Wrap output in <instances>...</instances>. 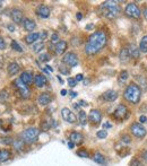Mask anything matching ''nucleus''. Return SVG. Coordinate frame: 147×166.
Listing matches in <instances>:
<instances>
[{"label":"nucleus","instance_id":"de8ad7c7","mask_svg":"<svg viewBox=\"0 0 147 166\" xmlns=\"http://www.w3.org/2000/svg\"><path fill=\"white\" fill-rule=\"evenodd\" d=\"M40 37H41L42 40H45L46 37H48V33H46V32H43V33L40 34Z\"/></svg>","mask_w":147,"mask_h":166},{"label":"nucleus","instance_id":"72a5a7b5","mask_svg":"<svg viewBox=\"0 0 147 166\" xmlns=\"http://www.w3.org/2000/svg\"><path fill=\"white\" fill-rule=\"evenodd\" d=\"M96 136H97V138H100V139H104L107 137V132L105 131V130H100V131H97Z\"/></svg>","mask_w":147,"mask_h":166},{"label":"nucleus","instance_id":"4468645a","mask_svg":"<svg viewBox=\"0 0 147 166\" xmlns=\"http://www.w3.org/2000/svg\"><path fill=\"white\" fill-rule=\"evenodd\" d=\"M102 96H103V98L107 102H113V101H116L118 98V92L113 91V89H110V91L105 92Z\"/></svg>","mask_w":147,"mask_h":166},{"label":"nucleus","instance_id":"7ed1b4c3","mask_svg":"<svg viewBox=\"0 0 147 166\" xmlns=\"http://www.w3.org/2000/svg\"><path fill=\"white\" fill-rule=\"evenodd\" d=\"M123 96H125V98H126L128 102L132 103V104H137L141 97L140 87L136 84H130L128 87L126 88Z\"/></svg>","mask_w":147,"mask_h":166},{"label":"nucleus","instance_id":"4d7b16f0","mask_svg":"<svg viewBox=\"0 0 147 166\" xmlns=\"http://www.w3.org/2000/svg\"><path fill=\"white\" fill-rule=\"evenodd\" d=\"M74 146H75V144H73L71 141L68 144V147H69V148H74Z\"/></svg>","mask_w":147,"mask_h":166},{"label":"nucleus","instance_id":"f8f14e48","mask_svg":"<svg viewBox=\"0 0 147 166\" xmlns=\"http://www.w3.org/2000/svg\"><path fill=\"white\" fill-rule=\"evenodd\" d=\"M36 14L40 18H48L50 16V8L45 5H40L36 8Z\"/></svg>","mask_w":147,"mask_h":166},{"label":"nucleus","instance_id":"b1692460","mask_svg":"<svg viewBox=\"0 0 147 166\" xmlns=\"http://www.w3.org/2000/svg\"><path fill=\"white\" fill-rule=\"evenodd\" d=\"M39 39H40V34H39V33H31V34H28L27 36H26L25 41H26V43H27V44H32V43L36 42Z\"/></svg>","mask_w":147,"mask_h":166},{"label":"nucleus","instance_id":"6ab92c4d","mask_svg":"<svg viewBox=\"0 0 147 166\" xmlns=\"http://www.w3.org/2000/svg\"><path fill=\"white\" fill-rule=\"evenodd\" d=\"M51 101H52V97L48 93H43L39 96V104L40 105H48L51 103Z\"/></svg>","mask_w":147,"mask_h":166},{"label":"nucleus","instance_id":"37998d69","mask_svg":"<svg viewBox=\"0 0 147 166\" xmlns=\"http://www.w3.org/2000/svg\"><path fill=\"white\" fill-rule=\"evenodd\" d=\"M3 49H6V43L2 37H0V50H3Z\"/></svg>","mask_w":147,"mask_h":166},{"label":"nucleus","instance_id":"f03ea898","mask_svg":"<svg viewBox=\"0 0 147 166\" xmlns=\"http://www.w3.org/2000/svg\"><path fill=\"white\" fill-rule=\"evenodd\" d=\"M101 12L103 16H105L107 18L114 19L120 14V6L116 5V2H114V1H105L102 3Z\"/></svg>","mask_w":147,"mask_h":166},{"label":"nucleus","instance_id":"1a4fd4ad","mask_svg":"<svg viewBox=\"0 0 147 166\" xmlns=\"http://www.w3.org/2000/svg\"><path fill=\"white\" fill-rule=\"evenodd\" d=\"M62 61H64V64H66L69 67H76L78 64V57L73 52H69V53H66L64 55Z\"/></svg>","mask_w":147,"mask_h":166},{"label":"nucleus","instance_id":"c03bdc74","mask_svg":"<svg viewBox=\"0 0 147 166\" xmlns=\"http://www.w3.org/2000/svg\"><path fill=\"white\" fill-rule=\"evenodd\" d=\"M59 70H60V73L64 74V75H68V74H69V70L66 69V68H64V67H60Z\"/></svg>","mask_w":147,"mask_h":166},{"label":"nucleus","instance_id":"423d86ee","mask_svg":"<svg viewBox=\"0 0 147 166\" xmlns=\"http://www.w3.org/2000/svg\"><path fill=\"white\" fill-rule=\"evenodd\" d=\"M113 116H114V119H116V120H119V121H123V120H126V119H128L129 118L128 107H127L126 105H123V104L118 105V107H116L113 113Z\"/></svg>","mask_w":147,"mask_h":166},{"label":"nucleus","instance_id":"412c9836","mask_svg":"<svg viewBox=\"0 0 147 166\" xmlns=\"http://www.w3.org/2000/svg\"><path fill=\"white\" fill-rule=\"evenodd\" d=\"M23 25H24V28L26 31H28V32H32V31L35 30V27H36V24H35V21H32V19L30 18H26L24 21V23H23Z\"/></svg>","mask_w":147,"mask_h":166},{"label":"nucleus","instance_id":"680f3d73","mask_svg":"<svg viewBox=\"0 0 147 166\" xmlns=\"http://www.w3.org/2000/svg\"><path fill=\"white\" fill-rule=\"evenodd\" d=\"M86 28H87V30H89V28H93V25H87V26H86Z\"/></svg>","mask_w":147,"mask_h":166},{"label":"nucleus","instance_id":"a18cd8bd","mask_svg":"<svg viewBox=\"0 0 147 166\" xmlns=\"http://www.w3.org/2000/svg\"><path fill=\"white\" fill-rule=\"evenodd\" d=\"M75 79H76V82H80V80H83V79H84V76L82 75V74H79V75L76 76V78H75Z\"/></svg>","mask_w":147,"mask_h":166},{"label":"nucleus","instance_id":"e2e57ef3","mask_svg":"<svg viewBox=\"0 0 147 166\" xmlns=\"http://www.w3.org/2000/svg\"><path fill=\"white\" fill-rule=\"evenodd\" d=\"M1 8H2V2L0 1V9H1Z\"/></svg>","mask_w":147,"mask_h":166},{"label":"nucleus","instance_id":"f704fd0d","mask_svg":"<svg viewBox=\"0 0 147 166\" xmlns=\"http://www.w3.org/2000/svg\"><path fill=\"white\" fill-rule=\"evenodd\" d=\"M127 79H128V73L126 70H123L120 73V82H126Z\"/></svg>","mask_w":147,"mask_h":166},{"label":"nucleus","instance_id":"79ce46f5","mask_svg":"<svg viewBox=\"0 0 147 166\" xmlns=\"http://www.w3.org/2000/svg\"><path fill=\"white\" fill-rule=\"evenodd\" d=\"M68 84H69V86H71V87H75L77 84L76 79H73V78H69L68 79Z\"/></svg>","mask_w":147,"mask_h":166},{"label":"nucleus","instance_id":"9d476101","mask_svg":"<svg viewBox=\"0 0 147 166\" xmlns=\"http://www.w3.org/2000/svg\"><path fill=\"white\" fill-rule=\"evenodd\" d=\"M61 116L64 121H67L69 123H75L77 120L76 115L74 114L69 109H67V107H64V109L61 110Z\"/></svg>","mask_w":147,"mask_h":166},{"label":"nucleus","instance_id":"f257e3e1","mask_svg":"<svg viewBox=\"0 0 147 166\" xmlns=\"http://www.w3.org/2000/svg\"><path fill=\"white\" fill-rule=\"evenodd\" d=\"M107 37L104 32L97 31V32L93 33L88 37V41H87V43H86L85 45L86 55H94L96 53H98L102 49L107 45Z\"/></svg>","mask_w":147,"mask_h":166},{"label":"nucleus","instance_id":"3c124183","mask_svg":"<svg viewBox=\"0 0 147 166\" xmlns=\"http://www.w3.org/2000/svg\"><path fill=\"white\" fill-rule=\"evenodd\" d=\"M76 18L78 19V21H80V19L83 18V15L80 14V12H77V15H76Z\"/></svg>","mask_w":147,"mask_h":166},{"label":"nucleus","instance_id":"4be33fe9","mask_svg":"<svg viewBox=\"0 0 147 166\" xmlns=\"http://www.w3.org/2000/svg\"><path fill=\"white\" fill-rule=\"evenodd\" d=\"M12 157V153L8 149H2L0 150V163H5L8 159H10Z\"/></svg>","mask_w":147,"mask_h":166},{"label":"nucleus","instance_id":"473e14b6","mask_svg":"<svg viewBox=\"0 0 147 166\" xmlns=\"http://www.w3.org/2000/svg\"><path fill=\"white\" fill-rule=\"evenodd\" d=\"M50 55L49 53H43V55H41L40 57H39V59H40V61H42V62H48V61L50 60Z\"/></svg>","mask_w":147,"mask_h":166},{"label":"nucleus","instance_id":"5701e85b","mask_svg":"<svg viewBox=\"0 0 147 166\" xmlns=\"http://www.w3.org/2000/svg\"><path fill=\"white\" fill-rule=\"evenodd\" d=\"M19 64H16V62H12V64H9V66H8V74H9L10 76H14L16 75V74L19 71Z\"/></svg>","mask_w":147,"mask_h":166},{"label":"nucleus","instance_id":"2f4dec72","mask_svg":"<svg viewBox=\"0 0 147 166\" xmlns=\"http://www.w3.org/2000/svg\"><path fill=\"white\" fill-rule=\"evenodd\" d=\"M12 50H15V51H17V52L23 51V50H21V46L19 45V44L16 42V41H12Z\"/></svg>","mask_w":147,"mask_h":166},{"label":"nucleus","instance_id":"dca6fc26","mask_svg":"<svg viewBox=\"0 0 147 166\" xmlns=\"http://www.w3.org/2000/svg\"><path fill=\"white\" fill-rule=\"evenodd\" d=\"M10 17H12V19L15 23H21L23 21V14H21V10L18 9H12V12H10Z\"/></svg>","mask_w":147,"mask_h":166},{"label":"nucleus","instance_id":"a211bd4d","mask_svg":"<svg viewBox=\"0 0 147 166\" xmlns=\"http://www.w3.org/2000/svg\"><path fill=\"white\" fill-rule=\"evenodd\" d=\"M34 83L36 85L37 87H44L46 84V78L45 76L41 75V74H37L36 76H34Z\"/></svg>","mask_w":147,"mask_h":166},{"label":"nucleus","instance_id":"f3484780","mask_svg":"<svg viewBox=\"0 0 147 166\" xmlns=\"http://www.w3.org/2000/svg\"><path fill=\"white\" fill-rule=\"evenodd\" d=\"M67 42L66 41H59L57 44H55V51L57 55H64V52L67 50Z\"/></svg>","mask_w":147,"mask_h":166},{"label":"nucleus","instance_id":"5fc2aeb1","mask_svg":"<svg viewBox=\"0 0 147 166\" xmlns=\"http://www.w3.org/2000/svg\"><path fill=\"white\" fill-rule=\"evenodd\" d=\"M45 69L48 70V71H50V73L52 71V68H51V67H50V66H45Z\"/></svg>","mask_w":147,"mask_h":166},{"label":"nucleus","instance_id":"9b49d317","mask_svg":"<svg viewBox=\"0 0 147 166\" xmlns=\"http://www.w3.org/2000/svg\"><path fill=\"white\" fill-rule=\"evenodd\" d=\"M101 119H102V114L100 110H96V109L91 110V112H89V121L92 123L98 124L101 122Z\"/></svg>","mask_w":147,"mask_h":166},{"label":"nucleus","instance_id":"7c9ffc66","mask_svg":"<svg viewBox=\"0 0 147 166\" xmlns=\"http://www.w3.org/2000/svg\"><path fill=\"white\" fill-rule=\"evenodd\" d=\"M44 49V43L43 42H39V43H35L33 45V51L34 52H40L41 50Z\"/></svg>","mask_w":147,"mask_h":166},{"label":"nucleus","instance_id":"052dcab7","mask_svg":"<svg viewBox=\"0 0 147 166\" xmlns=\"http://www.w3.org/2000/svg\"><path fill=\"white\" fill-rule=\"evenodd\" d=\"M144 16H145V18H147V8L144 9Z\"/></svg>","mask_w":147,"mask_h":166},{"label":"nucleus","instance_id":"8fccbe9b","mask_svg":"<svg viewBox=\"0 0 147 166\" xmlns=\"http://www.w3.org/2000/svg\"><path fill=\"white\" fill-rule=\"evenodd\" d=\"M7 27H8V30H9L10 32H14V31H15V26H14V25H8Z\"/></svg>","mask_w":147,"mask_h":166},{"label":"nucleus","instance_id":"6e6d98bb","mask_svg":"<svg viewBox=\"0 0 147 166\" xmlns=\"http://www.w3.org/2000/svg\"><path fill=\"white\" fill-rule=\"evenodd\" d=\"M103 127H104V128H111L112 126H111L110 123H104V124H103Z\"/></svg>","mask_w":147,"mask_h":166},{"label":"nucleus","instance_id":"0eeeda50","mask_svg":"<svg viewBox=\"0 0 147 166\" xmlns=\"http://www.w3.org/2000/svg\"><path fill=\"white\" fill-rule=\"evenodd\" d=\"M130 131L132 132L134 136H136L137 138H144L146 136V129L143 127L141 123H138V122H135L130 126Z\"/></svg>","mask_w":147,"mask_h":166},{"label":"nucleus","instance_id":"603ef678","mask_svg":"<svg viewBox=\"0 0 147 166\" xmlns=\"http://www.w3.org/2000/svg\"><path fill=\"white\" fill-rule=\"evenodd\" d=\"M79 105H83V106H87V103L85 101H80L79 102Z\"/></svg>","mask_w":147,"mask_h":166},{"label":"nucleus","instance_id":"cd10ccee","mask_svg":"<svg viewBox=\"0 0 147 166\" xmlns=\"http://www.w3.org/2000/svg\"><path fill=\"white\" fill-rule=\"evenodd\" d=\"M78 121L82 126H85L87 123V115H86V112L84 111H79L78 112Z\"/></svg>","mask_w":147,"mask_h":166},{"label":"nucleus","instance_id":"393cba45","mask_svg":"<svg viewBox=\"0 0 147 166\" xmlns=\"http://www.w3.org/2000/svg\"><path fill=\"white\" fill-rule=\"evenodd\" d=\"M120 60H121V62H127V61H129V58H130V55H129V52H128V49H121V51H120Z\"/></svg>","mask_w":147,"mask_h":166},{"label":"nucleus","instance_id":"bb28decb","mask_svg":"<svg viewBox=\"0 0 147 166\" xmlns=\"http://www.w3.org/2000/svg\"><path fill=\"white\" fill-rule=\"evenodd\" d=\"M139 51L144 52V53H147V35L143 36L140 43H139Z\"/></svg>","mask_w":147,"mask_h":166},{"label":"nucleus","instance_id":"c85d7f7f","mask_svg":"<svg viewBox=\"0 0 147 166\" xmlns=\"http://www.w3.org/2000/svg\"><path fill=\"white\" fill-rule=\"evenodd\" d=\"M24 140H15V141H12V145L15 147L16 150H21L24 148Z\"/></svg>","mask_w":147,"mask_h":166},{"label":"nucleus","instance_id":"09e8293b","mask_svg":"<svg viewBox=\"0 0 147 166\" xmlns=\"http://www.w3.org/2000/svg\"><path fill=\"white\" fill-rule=\"evenodd\" d=\"M141 156H143V158H144V160L147 163V151H144L143 154H141Z\"/></svg>","mask_w":147,"mask_h":166},{"label":"nucleus","instance_id":"864d4df0","mask_svg":"<svg viewBox=\"0 0 147 166\" xmlns=\"http://www.w3.org/2000/svg\"><path fill=\"white\" fill-rule=\"evenodd\" d=\"M70 96H71V98H73V97H76L77 96V93H76V92H71Z\"/></svg>","mask_w":147,"mask_h":166},{"label":"nucleus","instance_id":"a878e982","mask_svg":"<svg viewBox=\"0 0 147 166\" xmlns=\"http://www.w3.org/2000/svg\"><path fill=\"white\" fill-rule=\"evenodd\" d=\"M93 160L96 162L97 164H105V157L100 153H95L93 155Z\"/></svg>","mask_w":147,"mask_h":166},{"label":"nucleus","instance_id":"a19ab883","mask_svg":"<svg viewBox=\"0 0 147 166\" xmlns=\"http://www.w3.org/2000/svg\"><path fill=\"white\" fill-rule=\"evenodd\" d=\"M1 142H2V144H6V145H10V144H12V138H3V139H1Z\"/></svg>","mask_w":147,"mask_h":166},{"label":"nucleus","instance_id":"13d9d810","mask_svg":"<svg viewBox=\"0 0 147 166\" xmlns=\"http://www.w3.org/2000/svg\"><path fill=\"white\" fill-rule=\"evenodd\" d=\"M58 126V123H57V121L52 120V127H57Z\"/></svg>","mask_w":147,"mask_h":166},{"label":"nucleus","instance_id":"bf43d9fd","mask_svg":"<svg viewBox=\"0 0 147 166\" xmlns=\"http://www.w3.org/2000/svg\"><path fill=\"white\" fill-rule=\"evenodd\" d=\"M66 94H67V91H66V89H62V91H61V95H62V96H64Z\"/></svg>","mask_w":147,"mask_h":166},{"label":"nucleus","instance_id":"20e7f679","mask_svg":"<svg viewBox=\"0 0 147 166\" xmlns=\"http://www.w3.org/2000/svg\"><path fill=\"white\" fill-rule=\"evenodd\" d=\"M39 135H40V130L39 129H36V128H28L21 133V138H23L24 142L33 144V142H35L37 140Z\"/></svg>","mask_w":147,"mask_h":166},{"label":"nucleus","instance_id":"c756f323","mask_svg":"<svg viewBox=\"0 0 147 166\" xmlns=\"http://www.w3.org/2000/svg\"><path fill=\"white\" fill-rule=\"evenodd\" d=\"M8 98V92L6 89H1L0 91V103H3Z\"/></svg>","mask_w":147,"mask_h":166},{"label":"nucleus","instance_id":"58836bf2","mask_svg":"<svg viewBox=\"0 0 147 166\" xmlns=\"http://www.w3.org/2000/svg\"><path fill=\"white\" fill-rule=\"evenodd\" d=\"M51 42L52 43H57L59 42V35L57 33H55V34H52V36H51Z\"/></svg>","mask_w":147,"mask_h":166},{"label":"nucleus","instance_id":"e433bc0d","mask_svg":"<svg viewBox=\"0 0 147 166\" xmlns=\"http://www.w3.org/2000/svg\"><path fill=\"white\" fill-rule=\"evenodd\" d=\"M41 129H42L43 131H48V130L50 129L49 122H46V121H43L42 123H41Z\"/></svg>","mask_w":147,"mask_h":166},{"label":"nucleus","instance_id":"ea45409f","mask_svg":"<svg viewBox=\"0 0 147 166\" xmlns=\"http://www.w3.org/2000/svg\"><path fill=\"white\" fill-rule=\"evenodd\" d=\"M129 166H143V164L138 159H134V160H131V163L129 164Z\"/></svg>","mask_w":147,"mask_h":166},{"label":"nucleus","instance_id":"2eb2a0df","mask_svg":"<svg viewBox=\"0 0 147 166\" xmlns=\"http://www.w3.org/2000/svg\"><path fill=\"white\" fill-rule=\"evenodd\" d=\"M70 141L73 144H75V145H80L84 141V136L82 133L75 131V132H73L70 135Z\"/></svg>","mask_w":147,"mask_h":166},{"label":"nucleus","instance_id":"6e6552de","mask_svg":"<svg viewBox=\"0 0 147 166\" xmlns=\"http://www.w3.org/2000/svg\"><path fill=\"white\" fill-rule=\"evenodd\" d=\"M14 85H16V87L19 89V94H21V98H28V97H30V95H31L30 88H28L24 83L21 82V78L16 79L15 82H14Z\"/></svg>","mask_w":147,"mask_h":166},{"label":"nucleus","instance_id":"c9c22d12","mask_svg":"<svg viewBox=\"0 0 147 166\" xmlns=\"http://www.w3.org/2000/svg\"><path fill=\"white\" fill-rule=\"evenodd\" d=\"M77 155L79 157H83V158H88L89 157V154L86 150H78L77 151Z\"/></svg>","mask_w":147,"mask_h":166},{"label":"nucleus","instance_id":"aec40b11","mask_svg":"<svg viewBox=\"0 0 147 166\" xmlns=\"http://www.w3.org/2000/svg\"><path fill=\"white\" fill-rule=\"evenodd\" d=\"M127 49H128V52H129L130 58H135V59L139 58V53H140V51H139V49H138L135 44H130Z\"/></svg>","mask_w":147,"mask_h":166},{"label":"nucleus","instance_id":"ddd939ff","mask_svg":"<svg viewBox=\"0 0 147 166\" xmlns=\"http://www.w3.org/2000/svg\"><path fill=\"white\" fill-rule=\"evenodd\" d=\"M21 80L24 83L26 86H27V85H31L32 82L34 80L33 74H32L31 71H24V73L21 75Z\"/></svg>","mask_w":147,"mask_h":166},{"label":"nucleus","instance_id":"4c0bfd02","mask_svg":"<svg viewBox=\"0 0 147 166\" xmlns=\"http://www.w3.org/2000/svg\"><path fill=\"white\" fill-rule=\"evenodd\" d=\"M121 140H122L125 144H130V141H131V138H130L128 135H123V136L121 137Z\"/></svg>","mask_w":147,"mask_h":166},{"label":"nucleus","instance_id":"49530a36","mask_svg":"<svg viewBox=\"0 0 147 166\" xmlns=\"http://www.w3.org/2000/svg\"><path fill=\"white\" fill-rule=\"evenodd\" d=\"M139 121H140V123H145V122H147V118L145 115H141L140 118H139Z\"/></svg>","mask_w":147,"mask_h":166},{"label":"nucleus","instance_id":"39448f33","mask_svg":"<svg viewBox=\"0 0 147 166\" xmlns=\"http://www.w3.org/2000/svg\"><path fill=\"white\" fill-rule=\"evenodd\" d=\"M125 12H126V15L128 16L129 18H132V19H138L141 15L140 9H139L137 5L134 3V2L128 3V5H127Z\"/></svg>","mask_w":147,"mask_h":166}]
</instances>
